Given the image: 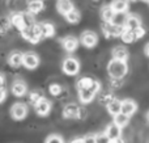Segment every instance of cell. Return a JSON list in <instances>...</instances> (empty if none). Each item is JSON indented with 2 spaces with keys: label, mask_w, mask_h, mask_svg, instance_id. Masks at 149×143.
I'll list each match as a JSON object with an SVG mask.
<instances>
[{
  "label": "cell",
  "mask_w": 149,
  "mask_h": 143,
  "mask_svg": "<svg viewBox=\"0 0 149 143\" xmlns=\"http://www.w3.org/2000/svg\"><path fill=\"white\" fill-rule=\"evenodd\" d=\"M128 71V64L127 62H120V60H110L107 64V72L111 79H122L126 76Z\"/></svg>",
  "instance_id": "1"
},
{
  "label": "cell",
  "mask_w": 149,
  "mask_h": 143,
  "mask_svg": "<svg viewBox=\"0 0 149 143\" xmlns=\"http://www.w3.org/2000/svg\"><path fill=\"white\" fill-rule=\"evenodd\" d=\"M21 36L24 39L31 42V43H37L39 39L42 38V30H41V24H34L33 26H29L21 30Z\"/></svg>",
  "instance_id": "2"
},
{
  "label": "cell",
  "mask_w": 149,
  "mask_h": 143,
  "mask_svg": "<svg viewBox=\"0 0 149 143\" xmlns=\"http://www.w3.org/2000/svg\"><path fill=\"white\" fill-rule=\"evenodd\" d=\"M102 32L106 38H116V37H122V34L124 32V26L116 25L114 22H103Z\"/></svg>",
  "instance_id": "3"
},
{
  "label": "cell",
  "mask_w": 149,
  "mask_h": 143,
  "mask_svg": "<svg viewBox=\"0 0 149 143\" xmlns=\"http://www.w3.org/2000/svg\"><path fill=\"white\" fill-rule=\"evenodd\" d=\"M63 71H64V74H67V75H77L80 71V63L77 59H74V58H67V59H64V62H63V66H62Z\"/></svg>",
  "instance_id": "4"
},
{
  "label": "cell",
  "mask_w": 149,
  "mask_h": 143,
  "mask_svg": "<svg viewBox=\"0 0 149 143\" xmlns=\"http://www.w3.org/2000/svg\"><path fill=\"white\" fill-rule=\"evenodd\" d=\"M26 114H28V107L22 102H16L10 108V116L17 121L24 120L26 117Z\"/></svg>",
  "instance_id": "5"
},
{
  "label": "cell",
  "mask_w": 149,
  "mask_h": 143,
  "mask_svg": "<svg viewBox=\"0 0 149 143\" xmlns=\"http://www.w3.org/2000/svg\"><path fill=\"white\" fill-rule=\"evenodd\" d=\"M80 41H81V43L84 45L85 47H89V49H92V47H94L95 45L98 43V37H97V34H95L94 32L86 30V32H84V33L81 34V37H80Z\"/></svg>",
  "instance_id": "6"
},
{
  "label": "cell",
  "mask_w": 149,
  "mask_h": 143,
  "mask_svg": "<svg viewBox=\"0 0 149 143\" xmlns=\"http://www.w3.org/2000/svg\"><path fill=\"white\" fill-rule=\"evenodd\" d=\"M39 64V58L36 53H25L22 58V66H25L29 70H34Z\"/></svg>",
  "instance_id": "7"
},
{
  "label": "cell",
  "mask_w": 149,
  "mask_h": 143,
  "mask_svg": "<svg viewBox=\"0 0 149 143\" xmlns=\"http://www.w3.org/2000/svg\"><path fill=\"white\" fill-rule=\"evenodd\" d=\"M34 109H36V113L38 116L45 117V116H47L50 113V110H51V102H50L46 97H42V99L34 105Z\"/></svg>",
  "instance_id": "8"
},
{
  "label": "cell",
  "mask_w": 149,
  "mask_h": 143,
  "mask_svg": "<svg viewBox=\"0 0 149 143\" xmlns=\"http://www.w3.org/2000/svg\"><path fill=\"white\" fill-rule=\"evenodd\" d=\"M141 28V18L137 15H128L126 16V21H124V29L127 30L135 32L136 29Z\"/></svg>",
  "instance_id": "9"
},
{
  "label": "cell",
  "mask_w": 149,
  "mask_h": 143,
  "mask_svg": "<svg viewBox=\"0 0 149 143\" xmlns=\"http://www.w3.org/2000/svg\"><path fill=\"white\" fill-rule=\"evenodd\" d=\"M137 110V104L131 99L122 100V113L126 114L127 117H131L135 112Z\"/></svg>",
  "instance_id": "10"
},
{
  "label": "cell",
  "mask_w": 149,
  "mask_h": 143,
  "mask_svg": "<svg viewBox=\"0 0 149 143\" xmlns=\"http://www.w3.org/2000/svg\"><path fill=\"white\" fill-rule=\"evenodd\" d=\"M114 60H120V62H127L128 59V50L124 46H115L111 51Z\"/></svg>",
  "instance_id": "11"
},
{
  "label": "cell",
  "mask_w": 149,
  "mask_h": 143,
  "mask_svg": "<svg viewBox=\"0 0 149 143\" xmlns=\"http://www.w3.org/2000/svg\"><path fill=\"white\" fill-rule=\"evenodd\" d=\"M63 47L67 53H73L74 50L79 47V39L73 36H67L65 38H63Z\"/></svg>",
  "instance_id": "12"
},
{
  "label": "cell",
  "mask_w": 149,
  "mask_h": 143,
  "mask_svg": "<svg viewBox=\"0 0 149 143\" xmlns=\"http://www.w3.org/2000/svg\"><path fill=\"white\" fill-rule=\"evenodd\" d=\"M79 110H80L79 105L73 104V102L67 104L63 108V117L64 118H77L79 117Z\"/></svg>",
  "instance_id": "13"
},
{
  "label": "cell",
  "mask_w": 149,
  "mask_h": 143,
  "mask_svg": "<svg viewBox=\"0 0 149 143\" xmlns=\"http://www.w3.org/2000/svg\"><path fill=\"white\" fill-rule=\"evenodd\" d=\"M10 21V25H13L15 28H17L18 30H22V29H25V20H24V13L22 12H17V13H13L12 16H10L9 18Z\"/></svg>",
  "instance_id": "14"
},
{
  "label": "cell",
  "mask_w": 149,
  "mask_h": 143,
  "mask_svg": "<svg viewBox=\"0 0 149 143\" xmlns=\"http://www.w3.org/2000/svg\"><path fill=\"white\" fill-rule=\"evenodd\" d=\"M26 91H28V87L21 80H16L15 83L12 84V87H10V92H12L16 97H22L26 93Z\"/></svg>",
  "instance_id": "15"
},
{
  "label": "cell",
  "mask_w": 149,
  "mask_h": 143,
  "mask_svg": "<svg viewBox=\"0 0 149 143\" xmlns=\"http://www.w3.org/2000/svg\"><path fill=\"white\" fill-rule=\"evenodd\" d=\"M105 135L109 138V141H111V139H116V138H120L122 135V129L119 128V126H116L115 123H110V125L106 128L105 130Z\"/></svg>",
  "instance_id": "16"
},
{
  "label": "cell",
  "mask_w": 149,
  "mask_h": 143,
  "mask_svg": "<svg viewBox=\"0 0 149 143\" xmlns=\"http://www.w3.org/2000/svg\"><path fill=\"white\" fill-rule=\"evenodd\" d=\"M115 12L113 11V8L110 5H105L101 9V17H102L103 22H114L115 20Z\"/></svg>",
  "instance_id": "17"
},
{
  "label": "cell",
  "mask_w": 149,
  "mask_h": 143,
  "mask_svg": "<svg viewBox=\"0 0 149 143\" xmlns=\"http://www.w3.org/2000/svg\"><path fill=\"white\" fill-rule=\"evenodd\" d=\"M110 7L113 8L115 15H123V13H126L128 11L130 3L128 1H113L110 4Z\"/></svg>",
  "instance_id": "18"
},
{
  "label": "cell",
  "mask_w": 149,
  "mask_h": 143,
  "mask_svg": "<svg viewBox=\"0 0 149 143\" xmlns=\"http://www.w3.org/2000/svg\"><path fill=\"white\" fill-rule=\"evenodd\" d=\"M56 8H58V12L63 16H67L71 11H73V3L67 1V0H63V1H58L56 3Z\"/></svg>",
  "instance_id": "19"
},
{
  "label": "cell",
  "mask_w": 149,
  "mask_h": 143,
  "mask_svg": "<svg viewBox=\"0 0 149 143\" xmlns=\"http://www.w3.org/2000/svg\"><path fill=\"white\" fill-rule=\"evenodd\" d=\"M106 108H107V112L110 113L113 117H115L119 113H122V101L118 99H114L110 104L106 105Z\"/></svg>",
  "instance_id": "20"
},
{
  "label": "cell",
  "mask_w": 149,
  "mask_h": 143,
  "mask_svg": "<svg viewBox=\"0 0 149 143\" xmlns=\"http://www.w3.org/2000/svg\"><path fill=\"white\" fill-rule=\"evenodd\" d=\"M22 58H24V54L20 51H13L10 53L9 58H8V63H9L12 67L17 68L22 64Z\"/></svg>",
  "instance_id": "21"
},
{
  "label": "cell",
  "mask_w": 149,
  "mask_h": 143,
  "mask_svg": "<svg viewBox=\"0 0 149 143\" xmlns=\"http://www.w3.org/2000/svg\"><path fill=\"white\" fill-rule=\"evenodd\" d=\"M41 30H42V38H49V37H52L55 34V28L51 22H42Z\"/></svg>",
  "instance_id": "22"
},
{
  "label": "cell",
  "mask_w": 149,
  "mask_h": 143,
  "mask_svg": "<svg viewBox=\"0 0 149 143\" xmlns=\"http://www.w3.org/2000/svg\"><path fill=\"white\" fill-rule=\"evenodd\" d=\"M95 95L92 93L89 89H82V91H79V99L82 104H89V102L93 101Z\"/></svg>",
  "instance_id": "23"
},
{
  "label": "cell",
  "mask_w": 149,
  "mask_h": 143,
  "mask_svg": "<svg viewBox=\"0 0 149 143\" xmlns=\"http://www.w3.org/2000/svg\"><path fill=\"white\" fill-rule=\"evenodd\" d=\"M130 122V117H127L126 114H123V113H119L118 116H115L114 117V123H115L116 126H119V128H126L127 125H128Z\"/></svg>",
  "instance_id": "24"
},
{
  "label": "cell",
  "mask_w": 149,
  "mask_h": 143,
  "mask_svg": "<svg viewBox=\"0 0 149 143\" xmlns=\"http://www.w3.org/2000/svg\"><path fill=\"white\" fill-rule=\"evenodd\" d=\"M43 9V3L42 1H30L28 3V12L30 15H36V13L41 12Z\"/></svg>",
  "instance_id": "25"
},
{
  "label": "cell",
  "mask_w": 149,
  "mask_h": 143,
  "mask_svg": "<svg viewBox=\"0 0 149 143\" xmlns=\"http://www.w3.org/2000/svg\"><path fill=\"white\" fill-rule=\"evenodd\" d=\"M92 83H93L92 78H88V76L81 78L79 81H77V89H79V91H82V89H89L90 86H92Z\"/></svg>",
  "instance_id": "26"
},
{
  "label": "cell",
  "mask_w": 149,
  "mask_h": 143,
  "mask_svg": "<svg viewBox=\"0 0 149 143\" xmlns=\"http://www.w3.org/2000/svg\"><path fill=\"white\" fill-rule=\"evenodd\" d=\"M65 20H67L70 24H77L80 20H81V15H80V12L77 9H73L65 16Z\"/></svg>",
  "instance_id": "27"
},
{
  "label": "cell",
  "mask_w": 149,
  "mask_h": 143,
  "mask_svg": "<svg viewBox=\"0 0 149 143\" xmlns=\"http://www.w3.org/2000/svg\"><path fill=\"white\" fill-rule=\"evenodd\" d=\"M120 38H122V41H123L124 43H132V42L136 41L134 32L127 30V29H124V32H123V34H122Z\"/></svg>",
  "instance_id": "28"
},
{
  "label": "cell",
  "mask_w": 149,
  "mask_h": 143,
  "mask_svg": "<svg viewBox=\"0 0 149 143\" xmlns=\"http://www.w3.org/2000/svg\"><path fill=\"white\" fill-rule=\"evenodd\" d=\"M10 29V21L7 17H0V34L8 33Z\"/></svg>",
  "instance_id": "29"
},
{
  "label": "cell",
  "mask_w": 149,
  "mask_h": 143,
  "mask_svg": "<svg viewBox=\"0 0 149 143\" xmlns=\"http://www.w3.org/2000/svg\"><path fill=\"white\" fill-rule=\"evenodd\" d=\"M49 91L52 96H59V95L62 93V87H60L59 84H51L50 88H49Z\"/></svg>",
  "instance_id": "30"
},
{
  "label": "cell",
  "mask_w": 149,
  "mask_h": 143,
  "mask_svg": "<svg viewBox=\"0 0 149 143\" xmlns=\"http://www.w3.org/2000/svg\"><path fill=\"white\" fill-rule=\"evenodd\" d=\"M114 99H115L114 96H111V95H109V93H105V95H102V96L100 97V102L101 104H103V105H109Z\"/></svg>",
  "instance_id": "31"
},
{
  "label": "cell",
  "mask_w": 149,
  "mask_h": 143,
  "mask_svg": "<svg viewBox=\"0 0 149 143\" xmlns=\"http://www.w3.org/2000/svg\"><path fill=\"white\" fill-rule=\"evenodd\" d=\"M42 97H43V96H42L41 93H38V92H31L30 96H29V101H30L33 105H36L37 102L42 99Z\"/></svg>",
  "instance_id": "32"
},
{
  "label": "cell",
  "mask_w": 149,
  "mask_h": 143,
  "mask_svg": "<svg viewBox=\"0 0 149 143\" xmlns=\"http://www.w3.org/2000/svg\"><path fill=\"white\" fill-rule=\"evenodd\" d=\"M46 143H64V141H63L62 137L54 134V135H50L49 138L46 139Z\"/></svg>",
  "instance_id": "33"
},
{
  "label": "cell",
  "mask_w": 149,
  "mask_h": 143,
  "mask_svg": "<svg viewBox=\"0 0 149 143\" xmlns=\"http://www.w3.org/2000/svg\"><path fill=\"white\" fill-rule=\"evenodd\" d=\"M100 89H101V84H100V81H97V80H93V83H92V86H90L89 91L92 92V93L97 95L98 92H100Z\"/></svg>",
  "instance_id": "34"
},
{
  "label": "cell",
  "mask_w": 149,
  "mask_h": 143,
  "mask_svg": "<svg viewBox=\"0 0 149 143\" xmlns=\"http://www.w3.org/2000/svg\"><path fill=\"white\" fill-rule=\"evenodd\" d=\"M95 143H109V138L103 134H97L95 135Z\"/></svg>",
  "instance_id": "35"
},
{
  "label": "cell",
  "mask_w": 149,
  "mask_h": 143,
  "mask_svg": "<svg viewBox=\"0 0 149 143\" xmlns=\"http://www.w3.org/2000/svg\"><path fill=\"white\" fill-rule=\"evenodd\" d=\"M134 34H135V38L136 39H139V38H143V37L145 36V29L143 28H139V29H136V30L134 32Z\"/></svg>",
  "instance_id": "36"
},
{
  "label": "cell",
  "mask_w": 149,
  "mask_h": 143,
  "mask_svg": "<svg viewBox=\"0 0 149 143\" xmlns=\"http://www.w3.org/2000/svg\"><path fill=\"white\" fill-rule=\"evenodd\" d=\"M111 87L116 88V87H120L122 86V79H111Z\"/></svg>",
  "instance_id": "37"
},
{
  "label": "cell",
  "mask_w": 149,
  "mask_h": 143,
  "mask_svg": "<svg viewBox=\"0 0 149 143\" xmlns=\"http://www.w3.org/2000/svg\"><path fill=\"white\" fill-rule=\"evenodd\" d=\"M84 143H95V135H86L84 138Z\"/></svg>",
  "instance_id": "38"
},
{
  "label": "cell",
  "mask_w": 149,
  "mask_h": 143,
  "mask_svg": "<svg viewBox=\"0 0 149 143\" xmlns=\"http://www.w3.org/2000/svg\"><path fill=\"white\" fill-rule=\"evenodd\" d=\"M86 117V109H84V108H80L79 110V120H84V118Z\"/></svg>",
  "instance_id": "39"
},
{
  "label": "cell",
  "mask_w": 149,
  "mask_h": 143,
  "mask_svg": "<svg viewBox=\"0 0 149 143\" xmlns=\"http://www.w3.org/2000/svg\"><path fill=\"white\" fill-rule=\"evenodd\" d=\"M7 97V91L5 89H0V102H3Z\"/></svg>",
  "instance_id": "40"
},
{
  "label": "cell",
  "mask_w": 149,
  "mask_h": 143,
  "mask_svg": "<svg viewBox=\"0 0 149 143\" xmlns=\"http://www.w3.org/2000/svg\"><path fill=\"white\" fill-rule=\"evenodd\" d=\"M4 86H5V79H4V76L0 74V89H4Z\"/></svg>",
  "instance_id": "41"
},
{
  "label": "cell",
  "mask_w": 149,
  "mask_h": 143,
  "mask_svg": "<svg viewBox=\"0 0 149 143\" xmlns=\"http://www.w3.org/2000/svg\"><path fill=\"white\" fill-rule=\"evenodd\" d=\"M109 143H124V139L122 138H116V139H111V141H109Z\"/></svg>",
  "instance_id": "42"
},
{
  "label": "cell",
  "mask_w": 149,
  "mask_h": 143,
  "mask_svg": "<svg viewBox=\"0 0 149 143\" xmlns=\"http://www.w3.org/2000/svg\"><path fill=\"white\" fill-rule=\"evenodd\" d=\"M144 53H145V55L149 58V42L147 45H145V47H144Z\"/></svg>",
  "instance_id": "43"
},
{
  "label": "cell",
  "mask_w": 149,
  "mask_h": 143,
  "mask_svg": "<svg viewBox=\"0 0 149 143\" xmlns=\"http://www.w3.org/2000/svg\"><path fill=\"white\" fill-rule=\"evenodd\" d=\"M71 143H84V138H76V139H73Z\"/></svg>",
  "instance_id": "44"
},
{
  "label": "cell",
  "mask_w": 149,
  "mask_h": 143,
  "mask_svg": "<svg viewBox=\"0 0 149 143\" xmlns=\"http://www.w3.org/2000/svg\"><path fill=\"white\" fill-rule=\"evenodd\" d=\"M147 120H148V122H149V110H148V113H147Z\"/></svg>",
  "instance_id": "45"
}]
</instances>
